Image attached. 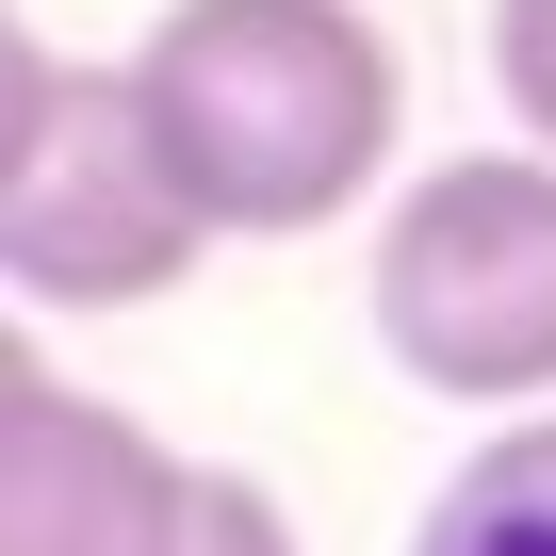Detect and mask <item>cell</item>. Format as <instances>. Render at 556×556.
<instances>
[{"instance_id": "6da1fadb", "label": "cell", "mask_w": 556, "mask_h": 556, "mask_svg": "<svg viewBox=\"0 0 556 556\" xmlns=\"http://www.w3.org/2000/svg\"><path fill=\"white\" fill-rule=\"evenodd\" d=\"M115 83L213 245H312L409 148V66L361 0H164Z\"/></svg>"}, {"instance_id": "7a4b0ae2", "label": "cell", "mask_w": 556, "mask_h": 556, "mask_svg": "<svg viewBox=\"0 0 556 556\" xmlns=\"http://www.w3.org/2000/svg\"><path fill=\"white\" fill-rule=\"evenodd\" d=\"M361 312L409 393L540 409L556 393V148H458V164L393 180Z\"/></svg>"}, {"instance_id": "3957f363", "label": "cell", "mask_w": 556, "mask_h": 556, "mask_svg": "<svg viewBox=\"0 0 556 556\" xmlns=\"http://www.w3.org/2000/svg\"><path fill=\"white\" fill-rule=\"evenodd\" d=\"M197 262H213V229L180 213L131 83L115 66H66L50 115H34V148L0 164V295H17V312H148V295H180Z\"/></svg>"}, {"instance_id": "277c9868", "label": "cell", "mask_w": 556, "mask_h": 556, "mask_svg": "<svg viewBox=\"0 0 556 556\" xmlns=\"http://www.w3.org/2000/svg\"><path fill=\"white\" fill-rule=\"evenodd\" d=\"M180 475L197 458L148 409H115V393H83L50 361L0 393V556H164Z\"/></svg>"}, {"instance_id": "5b68a950", "label": "cell", "mask_w": 556, "mask_h": 556, "mask_svg": "<svg viewBox=\"0 0 556 556\" xmlns=\"http://www.w3.org/2000/svg\"><path fill=\"white\" fill-rule=\"evenodd\" d=\"M409 556H556V393H540V409H507V426L426 491Z\"/></svg>"}, {"instance_id": "8992f818", "label": "cell", "mask_w": 556, "mask_h": 556, "mask_svg": "<svg viewBox=\"0 0 556 556\" xmlns=\"http://www.w3.org/2000/svg\"><path fill=\"white\" fill-rule=\"evenodd\" d=\"M164 556H295V507H278L245 458H197V475H180V523H164Z\"/></svg>"}, {"instance_id": "52a82bcc", "label": "cell", "mask_w": 556, "mask_h": 556, "mask_svg": "<svg viewBox=\"0 0 556 556\" xmlns=\"http://www.w3.org/2000/svg\"><path fill=\"white\" fill-rule=\"evenodd\" d=\"M491 83H507L523 148H556V0H491Z\"/></svg>"}, {"instance_id": "ba28073f", "label": "cell", "mask_w": 556, "mask_h": 556, "mask_svg": "<svg viewBox=\"0 0 556 556\" xmlns=\"http://www.w3.org/2000/svg\"><path fill=\"white\" fill-rule=\"evenodd\" d=\"M50 83H66V50L17 17V0H0V164H17L34 148V115H50Z\"/></svg>"}, {"instance_id": "9c48e42d", "label": "cell", "mask_w": 556, "mask_h": 556, "mask_svg": "<svg viewBox=\"0 0 556 556\" xmlns=\"http://www.w3.org/2000/svg\"><path fill=\"white\" fill-rule=\"evenodd\" d=\"M34 361H50V344H34V312H17V295H0V393H17Z\"/></svg>"}]
</instances>
